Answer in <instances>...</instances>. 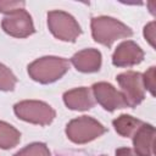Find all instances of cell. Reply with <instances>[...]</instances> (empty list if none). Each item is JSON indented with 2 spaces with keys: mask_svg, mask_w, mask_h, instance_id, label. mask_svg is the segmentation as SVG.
<instances>
[{
  "mask_svg": "<svg viewBox=\"0 0 156 156\" xmlns=\"http://www.w3.org/2000/svg\"><path fill=\"white\" fill-rule=\"evenodd\" d=\"M152 136H154L152 126L143 124V127L139 129V132L135 134L134 138L135 151L139 156H152V151H151Z\"/></svg>",
  "mask_w": 156,
  "mask_h": 156,
  "instance_id": "7c38bea8",
  "label": "cell"
},
{
  "mask_svg": "<svg viewBox=\"0 0 156 156\" xmlns=\"http://www.w3.org/2000/svg\"><path fill=\"white\" fill-rule=\"evenodd\" d=\"M63 99L66 105L72 110H88L94 104L90 96V91L87 88H78L67 91Z\"/></svg>",
  "mask_w": 156,
  "mask_h": 156,
  "instance_id": "8fae6325",
  "label": "cell"
},
{
  "mask_svg": "<svg viewBox=\"0 0 156 156\" xmlns=\"http://www.w3.org/2000/svg\"><path fill=\"white\" fill-rule=\"evenodd\" d=\"M143 58V51L133 41L122 43L113 54V65L116 66H129L140 62Z\"/></svg>",
  "mask_w": 156,
  "mask_h": 156,
  "instance_id": "9c48e42d",
  "label": "cell"
},
{
  "mask_svg": "<svg viewBox=\"0 0 156 156\" xmlns=\"http://www.w3.org/2000/svg\"><path fill=\"white\" fill-rule=\"evenodd\" d=\"M73 65L78 71L82 72H94L98 71L101 63V55L99 51L88 49L76 54L72 58Z\"/></svg>",
  "mask_w": 156,
  "mask_h": 156,
  "instance_id": "30bf717a",
  "label": "cell"
},
{
  "mask_svg": "<svg viewBox=\"0 0 156 156\" xmlns=\"http://www.w3.org/2000/svg\"><path fill=\"white\" fill-rule=\"evenodd\" d=\"M15 156H50V152L44 144L35 143V144L28 145L26 149L21 150Z\"/></svg>",
  "mask_w": 156,
  "mask_h": 156,
  "instance_id": "9a60e30c",
  "label": "cell"
},
{
  "mask_svg": "<svg viewBox=\"0 0 156 156\" xmlns=\"http://www.w3.org/2000/svg\"><path fill=\"white\" fill-rule=\"evenodd\" d=\"M20 133L10 124L0 122V147L9 149L15 146L20 140Z\"/></svg>",
  "mask_w": 156,
  "mask_h": 156,
  "instance_id": "4fadbf2b",
  "label": "cell"
},
{
  "mask_svg": "<svg viewBox=\"0 0 156 156\" xmlns=\"http://www.w3.org/2000/svg\"><path fill=\"white\" fill-rule=\"evenodd\" d=\"M48 24L50 30L61 40L74 41L80 34V28L76 20L62 11H51L48 13Z\"/></svg>",
  "mask_w": 156,
  "mask_h": 156,
  "instance_id": "3957f363",
  "label": "cell"
},
{
  "mask_svg": "<svg viewBox=\"0 0 156 156\" xmlns=\"http://www.w3.org/2000/svg\"><path fill=\"white\" fill-rule=\"evenodd\" d=\"M2 28L6 33L13 37H27L34 32L30 16L23 9L12 12L9 17H5L2 21Z\"/></svg>",
  "mask_w": 156,
  "mask_h": 156,
  "instance_id": "8992f818",
  "label": "cell"
},
{
  "mask_svg": "<svg viewBox=\"0 0 156 156\" xmlns=\"http://www.w3.org/2000/svg\"><path fill=\"white\" fill-rule=\"evenodd\" d=\"M117 80L124 91L123 96L127 102V106H135L143 100L144 91L141 85V76L139 73L135 72L122 73L117 77Z\"/></svg>",
  "mask_w": 156,
  "mask_h": 156,
  "instance_id": "52a82bcc",
  "label": "cell"
},
{
  "mask_svg": "<svg viewBox=\"0 0 156 156\" xmlns=\"http://www.w3.org/2000/svg\"><path fill=\"white\" fill-rule=\"evenodd\" d=\"M141 124L143 123L140 121L134 119L130 116H126V115H122L121 117H118L117 119L113 121V126H115L116 130L123 136H128L136 126H141Z\"/></svg>",
  "mask_w": 156,
  "mask_h": 156,
  "instance_id": "5bb4252c",
  "label": "cell"
},
{
  "mask_svg": "<svg viewBox=\"0 0 156 156\" xmlns=\"http://www.w3.org/2000/svg\"><path fill=\"white\" fill-rule=\"evenodd\" d=\"M15 112L24 121L39 124H48L55 117L54 110L40 101H22L15 106Z\"/></svg>",
  "mask_w": 156,
  "mask_h": 156,
  "instance_id": "5b68a950",
  "label": "cell"
},
{
  "mask_svg": "<svg viewBox=\"0 0 156 156\" xmlns=\"http://www.w3.org/2000/svg\"><path fill=\"white\" fill-rule=\"evenodd\" d=\"M93 90H94L96 100L104 106V108L108 111L127 106L124 96L121 93H118L111 84L96 83L93 85Z\"/></svg>",
  "mask_w": 156,
  "mask_h": 156,
  "instance_id": "ba28073f",
  "label": "cell"
},
{
  "mask_svg": "<svg viewBox=\"0 0 156 156\" xmlns=\"http://www.w3.org/2000/svg\"><path fill=\"white\" fill-rule=\"evenodd\" d=\"M104 132L105 128L102 127V124L87 116H82L77 119L71 121L66 129L68 138L78 144L90 141L101 135Z\"/></svg>",
  "mask_w": 156,
  "mask_h": 156,
  "instance_id": "277c9868",
  "label": "cell"
},
{
  "mask_svg": "<svg viewBox=\"0 0 156 156\" xmlns=\"http://www.w3.org/2000/svg\"><path fill=\"white\" fill-rule=\"evenodd\" d=\"M116 156H134L129 149H118L116 151Z\"/></svg>",
  "mask_w": 156,
  "mask_h": 156,
  "instance_id": "ac0fdd59",
  "label": "cell"
},
{
  "mask_svg": "<svg viewBox=\"0 0 156 156\" xmlns=\"http://www.w3.org/2000/svg\"><path fill=\"white\" fill-rule=\"evenodd\" d=\"M16 83L15 76L7 69L5 66L0 65V89L1 90H11Z\"/></svg>",
  "mask_w": 156,
  "mask_h": 156,
  "instance_id": "2e32d148",
  "label": "cell"
},
{
  "mask_svg": "<svg viewBox=\"0 0 156 156\" xmlns=\"http://www.w3.org/2000/svg\"><path fill=\"white\" fill-rule=\"evenodd\" d=\"M24 6L23 1H0V12L12 13Z\"/></svg>",
  "mask_w": 156,
  "mask_h": 156,
  "instance_id": "e0dca14e",
  "label": "cell"
},
{
  "mask_svg": "<svg viewBox=\"0 0 156 156\" xmlns=\"http://www.w3.org/2000/svg\"><path fill=\"white\" fill-rule=\"evenodd\" d=\"M93 37L96 41L110 46L116 39L132 35V30L111 17H96L91 21Z\"/></svg>",
  "mask_w": 156,
  "mask_h": 156,
  "instance_id": "6da1fadb",
  "label": "cell"
},
{
  "mask_svg": "<svg viewBox=\"0 0 156 156\" xmlns=\"http://www.w3.org/2000/svg\"><path fill=\"white\" fill-rule=\"evenodd\" d=\"M68 61L65 58L43 57L30 63L28 66V72L33 79L41 83H49L60 78L68 69Z\"/></svg>",
  "mask_w": 156,
  "mask_h": 156,
  "instance_id": "7a4b0ae2",
  "label": "cell"
}]
</instances>
